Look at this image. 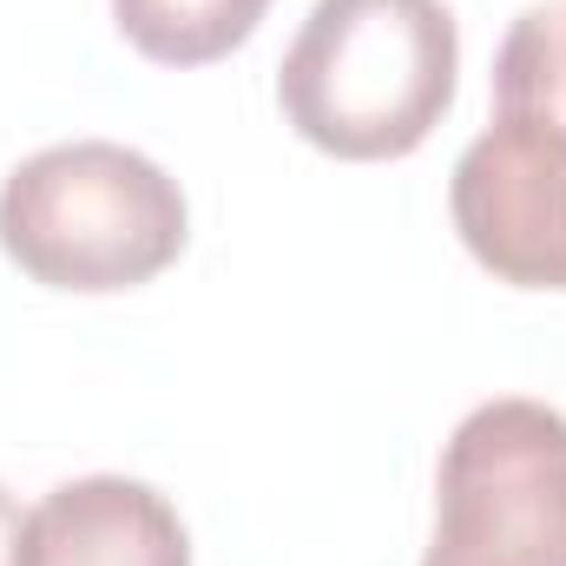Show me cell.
I'll return each instance as SVG.
<instances>
[{"mask_svg": "<svg viewBox=\"0 0 566 566\" xmlns=\"http://www.w3.org/2000/svg\"><path fill=\"white\" fill-rule=\"evenodd\" d=\"M461 33L441 0H316L277 66L290 133L329 158H409L454 106Z\"/></svg>", "mask_w": 566, "mask_h": 566, "instance_id": "6da1fadb", "label": "cell"}, {"mask_svg": "<svg viewBox=\"0 0 566 566\" xmlns=\"http://www.w3.org/2000/svg\"><path fill=\"white\" fill-rule=\"evenodd\" d=\"M191 238L185 191L165 165L113 139H73L20 158L0 185V251L46 290L113 296L178 264Z\"/></svg>", "mask_w": 566, "mask_h": 566, "instance_id": "7a4b0ae2", "label": "cell"}, {"mask_svg": "<svg viewBox=\"0 0 566 566\" xmlns=\"http://www.w3.org/2000/svg\"><path fill=\"white\" fill-rule=\"evenodd\" d=\"M422 566H566V416L534 396L468 409L434 468Z\"/></svg>", "mask_w": 566, "mask_h": 566, "instance_id": "3957f363", "label": "cell"}, {"mask_svg": "<svg viewBox=\"0 0 566 566\" xmlns=\"http://www.w3.org/2000/svg\"><path fill=\"white\" fill-rule=\"evenodd\" d=\"M448 211L481 271L514 290H566V145L488 126L454 158Z\"/></svg>", "mask_w": 566, "mask_h": 566, "instance_id": "277c9868", "label": "cell"}, {"mask_svg": "<svg viewBox=\"0 0 566 566\" xmlns=\"http://www.w3.org/2000/svg\"><path fill=\"white\" fill-rule=\"evenodd\" d=\"M13 566H191V534L158 488L86 474L27 507Z\"/></svg>", "mask_w": 566, "mask_h": 566, "instance_id": "5b68a950", "label": "cell"}, {"mask_svg": "<svg viewBox=\"0 0 566 566\" xmlns=\"http://www.w3.org/2000/svg\"><path fill=\"white\" fill-rule=\"evenodd\" d=\"M494 126L566 145V0L527 7L494 53Z\"/></svg>", "mask_w": 566, "mask_h": 566, "instance_id": "8992f818", "label": "cell"}, {"mask_svg": "<svg viewBox=\"0 0 566 566\" xmlns=\"http://www.w3.org/2000/svg\"><path fill=\"white\" fill-rule=\"evenodd\" d=\"M264 13L271 0H113L119 33L151 66H211L238 53Z\"/></svg>", "mask_w": 566, "mask_h": 566, "instance_id": "52a82bcc", "label": "cell"}, {"mask_svg": "<svg viewBox=\"0 0 566 566\" xmlns=\"http://www.w3.org/2000/svg\"><path fill=\"white\" fill-rule=\"evenodd\" d=\"M20 521H27V514H20V501L0 488V566H13V554H20Z\"/></svg>", "mask_w": 566, "mask_h": 566, "instance_id": "ba28073f", "label": "cell"}]
</instances>
